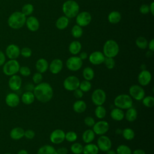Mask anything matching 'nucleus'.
Returning a JSON list of instances; mask_svg holds the SVG:
<instances>
[{
  "instance_id": "3c124183",
  "label": "nucleus",
  "mask_w": 154,
  "mask_h": 154,
  "mask_svg": "<svg viewBox=\"0 0 154 154\" xmlns=\"http://www.w3.org/2000/svg\"><path fill=\"white\" fill-rule=\"evenodd\" d=\"M35 135V132L32 129H27L24 132V137L28 140H32Z\"/></svg>"
},
{
  "instance_id": "6e6d98bb",
  "label": "nucleus",
  "mask_w": 154,
  "mask_h": 154,
  "mask_svg": "<svg viewBox=\"0 0 154 154\" xmlns=\"http://www.w3.org/2000/svg\"><path fill=\"white\" fill-rule=\"evenodd\" d=\"M6 61V56L5 53L0 50V67L3 66V64Z\"/></svg>"
},
{
  "instance_id": "a19ab883",
  "label": "nucleus",
  "mask_w": 154,
  "mask_h": 154,
  "mask_svg": "<svg viewBox=\"0 0 154 154\" xmlns=\"http://www.w3.org/2000/svg\"><path fill=\"white\" fill-rule=\"evenodd\" d=\"M34 11V6L31 4H26L22 7L21 12L26 17L29 16Z\"/></svg>"
},
{
  "instance_id": "49530a36",
  "label": "nucleus",
  "mask_w": 154,
  "mask_h": 154,
  "mask_svg": "<svg viewBox=\"0 0 154 154\" xmlns=\"http://www.w3.org/2000/svg\"><path fill=\"white\" fill-rule=\"evenodd\" d=\"M19 72L22 76H25V77L29 76L31 73V71L30 68L28 66H20V69H19Z\"/></svg>"
},
{
  "instance_id": "09e8293b",
  "label": "nucleus",
  "mask_w": 154,
  "mask_h": 154,
  "mask_svg": "<svg viewBox=\"0 0 154 154\" xmlns=\"http://www.w3.org/2000/svg\"><path fill=\"white\" fill-rule=\"evenodd\" d=\"M20 55L24 58H29L32 55V50L28 47H24L20 49Z\"/></svg>"
},
{
  "instance_id": "4468645a",
  "label": "nucleus",
  "mask_w": 154,
  "mask_h": 154,
  "mask_svg": "<svg viewBox=\"0 0 154 154\" xmlns=\"http://www.w3.org/2000/svg\"><path fill=\"white\" fill-rule=\"evenodd\" d=\"M99 149L102 152H106L109 150L112 146V142L111 139L105 135H100L97 138V144Z\"/></svg>"
},
{
  "instance_id": "b1692460",
  "label": "nucleus",
  "mask_w": 154,
  "mask_h": 154,
  "mask_svg": "<svg viewBox=\"0 0 154 154\" xmlns=\"http://www.w3.org/2000/svg\"><path fill=\"white\" fill-rule=\"evenodd\" d=\"M111 117L112 120L115 121H122L125 118V112L123 111V109L119 108H113L111 112H110Z\"/></svg>"
},
{
  "instance_id": "bf43d9fd",
  "label": "nucleus",
  "mask_w": 154,
  "mask_h": 154,
  "mask_svg": "<svg viewBox=\"0 0 154 154\" xmlns=\"http://www.w3.org/2000/svg\"><path fill=\"white\" fill-rule=\"evenodd\" d=\"M132 154H146L145 151L143 150V149H137L134 150L132 152Z\"/></svg>"
},
{
  "instance_id": "c9c22d12",
  "label": "nucleus",
  "mask_w": 154,
  "mask_h": 154,
  "mask_svg": "<svg viewBox=\"0 0 154 154\" xmlns=\"http://www.w3.org/2000/svg\"><path fill=\"white\" fill-rule=\"evenodd\" d=\"M94 114L97 119L102 120L105 117L106 111L103 105H99L96 106L94 110Z\"/></svg>"
},
{
  "instance_id": "7c9ffc66",
  "label": "nucleus",
  "mask_w": 154,
  "mask_h": 154,
  "mask_svg": "<svg viewBox=\"0 0 154 154\" xmlns=\"http://www.w3.org/2000/svg\"><path fill=\"white\" fill-rule=\"evenodd\" d=\"M69 19L65 16H62L58 18L55 22V26L60 30H63L66 28L69 25Z\"/></svg>"
},
{
  "instance_id": "a18cd8bd",
  "label": "nucleus",
  "mask_w": 154,
  "mask_h": 154,
  "mask_svg": "<svg viewBox=\"0 0 154 154\" xmlns=\"http://www.w3.org/2000/svg\"><path fill=\"white\" fill-rule=\"evenodd\" d=\"M105 67L108 69H112L116 65V61L114 58H110V57H105L103 63Z\"/></svg>"
},
{
  "instance_id": "052dcab7",
  "label": "nucleus",
  "mask_w": 154,
  "mask_h": 154,
  "mask_svg": "<svg viewBox=\"0 0 154 154\" xmlns=\"http://www.w3.org/2000/svg\"><path fill=\"white\" fill-rule=\"evenodd\" d=\"M79 57L82 60H84L85 59L87 58L88 57V54L87 52H82L79 54Z\"/></svg>"
},
{
  "instance_id": "412c9836",
  "label": "nucleus",
  "mask_w": 154,
  "mask_h": 154,
  "mask_svg": "<svg viewBox=\"0 0 154 154\" xmlns=\"http://www.w3.org/2000/svg\"><path fill=\"white\" fill-rule=\"evenodd\" d=\"M25 25L27 28L32 32L37 31L40 27V23L38 20L37 18L33 16H29L26 18Z\"/></svg>"
},
{
  "instance_id": "39448f33",
  "label": "nucleus",
  "mask_w": 154,
  "mask_h": 154,
  "mask_svg": "<svg viewBox=\"0 0 154 154\" xmlns=\"http://www.w3.org/2000/svg\"><path fill=\"white\" fill-rule=\"evenodd\" d=\"M114 104L117 108L122 109H127L132 106L133 100L129 94H120L115 97Z\"/></svg>"
},
{
  "instance_id": "f03ea898",
  "label": "nucleus",
  "mask_w": 154,
  "mask_h": 154,
  "mask_svg": "<svg viewBox=\"0 0 154 154\" xmlns=\"http://www.w3.org/2000/svg\"><path fill=\"white\" fill-rule=\"evenodd\" d=\"M26 17L21 11H14L8 17L7 23L10 28L13 29H19L25 25Z\"/></svg>"
},
{
  "instance_id": "2f4dec72",
  "label": "nucleus",
  "mask_w": 154,
  "mask_h": 154,
  "mask_svg": "<svg viewBox=\"0 0 154 154\" xmlns=\"http://www.w3.org/2000/svg\"><path fill=\"white\" fill-rule=\"evenodd\" d=\"M121 14L117 11H112L110 12L108 16V22L111 24L118 23L121 20Z\"/></svg>"
},
{
  "instance_id": "a878e982",
  "label": "nucleus",
  "mask_w": 154,
  "mask_h": 154,
  "mask_svg": "<svg viewBox=\"0 0 154 154\" xmlns=\"http://www.w3.org/2000/svg\"><path fill=\"white\" fill-rule=\"evenodd\" d=\"M87 109V104L85 101L78 99L74 102L73 104V111L78 114L84 112Z\"/></svg>"
},
{
  "instance_id": "ddd939ff",
  "label": "nucleus",
  "mask_w": 154,
  "mask_h": 154,
  "mask_svg": "<svg viewBox=\"0 0 154 154\" xmlns=\"http://www.w3.org/2000/svg\"><path fill=\"white\" fill-rule=\"evenodd\" d=\"M93 131L95 134L98 135H105L109 130V123L105 120H100L95 122L94 126L92 127Z\"/></svg>"
},
{
  "instance_id": "0e129e2a",
  "label": "nucleus",
  "mask_w": 154,
  "mask_h": 154,
  "mask_svg": "<svg viewBox=\"0 0 154 154\" xmlns=\"http://www.w3.org/2000/svg\"><path fill=\"white\" fill-rule=\"evenodd\" d=\"M106 154H117V153L114 150L110 149L109 150H108L106 152Z\"/></svg>"
},
{
  "instance_id": "4be33fe9",
  "label": "nucleus",
  "mask_w": 154,
  "mask_h": 154,
  "mask_svg": "<svg viewBox=\"0 0 154 154\" xmlns=\"http://www.w3.org/2000/svg\"><path fill=\"white\" fill-rule=\"evenodd\" d=\"M25 130L21 127H14L10 132V137L13 140H19L24 137Z\"/></svg>"
},
{
  "instance_id": "f3484780",
  "label": "nucleus",
  "mask_w": 154,
  "mask_h": 154,
  "mask_svg": "<svg viewBox=\"0 0 154 154\" xmlns=\"http://www.w3.org/2000/svg\"><path fill=\"white\" fill-rule=\"evenodd\" d=\"M20 99L19 96L14 92L8 93L5 97V102L6 105L11 108H14L18 106L20 103Z\"/></svg>"
},
{
  "instance_id": "6ab92c4d",
  "label": "nucleus",
  "mask_w": 154,
  "mask_h": 154,
  "mask_svg": "<svg viewBox=\"0 0 154 154\" xmlns=\"http://www.w3.org/2000/svg\"><path fill=\"white\" fill-rule=\"evenodd\" d=\"M105 57L103 52L96 51L90 54L88 57V60L90 63L93 65H99L103 63Z\"/></svg>"
},
{
  "instance_id": "58836bf2",
  "label": "nucleus",
  "mask_w": 154,
  "mask_h": 154,
  "mask_svg": "<svg viewBox=\"0 0 154 154\" xmlns=\"http://www.w3.org/2000/svg\"><path fill=\"white\" fill-rule=\"evenodd\" d=\"M71 33L73 37L78 38L82 36L83 34V30L81 26L76 24L72 27L71 30Z\"/></svg>"
},
{
  "instance_id": "c03bdc74",
  "label": "nucleus",
  "mask_w": 154,
  "mask_h": 154,
  "mask_svg": "<svg viewBox=\"0 0 154 154\" xmlns=\"http://www.w3.org/2000/svg\"><path fill=\"white\" fill-rule=\"evenodd\" d=\"M77 138H78V135L75 131H70L65 134V140L70 143L76 141Z\"/></svg>"
},
{
  "instance_id": "79ce46f5",
  "label": "nucleus",
  "mask_w": 154,
  "mask_h": 154,
  "mask_svg": "<svg viewBox=\"0 0 154 154\" xmlns=\"http://www.w3.org/2000/svg\"><path fill=\"white\" fill-rule=\"evenodd\" d=\"M91 87L92 85L90 81L84 79L81 82H80L79 88L81 90H82L83 92H88L91 90Z\"/></svg>"
},
{
  "instance_id": "473e14b6",
  "label": "nucleus",
  "mask_w": 154,
  "mask_h": 154,
  "mask_svg": "<svg viewBox=\"0 0 154 154\" xmlns=\"http://www.w3.org/2000/svg\"><path fill=\"white\" fill-rule=\"evenodd\" d=\"M37 154H57V151L52 146L45 144L38 149Z\"/></svg>"
},
{
  "instance_id": "6e6552de",
  "label": "nucleus",
  "mask_w": 154,
  "mask_h": 154,
  "mask_svg": "<svg viewBox=\"0 0 154 154\" xmlns=\"http://www.w3.org/2000/svg\"><path fill=\"white\" fill-rule=\"evenodd\" d=\"M80 81L76 76L71 75L66 77L63 81L64 88L69 91H73L79 88Z\"/></svg>"
},
{
  "instance_id": "864d4df0",
  "label": "nucleus",
  "mask_w": 154,
  "mask_h": 154,
  "mask_svg": "<svg viewBox=\"0 0 154 154\" xmlns=\"http://www.w3.org/2000/svg\"><path fill=\"white\" fill-rule=\"evenodd\" d=\"M73 91V96L74 97L76 98V99H81L83 96H84V92L81 90L79 88H76V90H75Z\"/></svg>"
},
{
  "instance_id": "f704fd0d",
  "label": "nucleus",
  "mask_w": 154,
  "mask_h": 154,
  "mask_svg": "<svg viewBox=\"0 0 154 154\" xmlns=\"http://www.w3.org/2000/svg\"><path fill=\"white\" fill-rule=\"evenodd\" d=\"M122 134L123 137L125 140L128 141L133 140L135 138V135L134 131L130 128H126L123 129L122 132Z\"/></svg>"
},
{
  "instance_id": "7ed1b4c3",
  "label": "nucleus",
  "mask_w": 154,
  "mask_h": 154,
  "mask_svg": "<svg viewBox=\"0 0 154 154\" xmlns=\"http://www.w3.org/2000/svg\"><path fill=\"white\" fill-rule=\"evenodd\" d=\"M62 10L65 16L69 19L73 18L78 14L79 6L76 1L74 0H67L63 3Z\"/></svg>"
},
{
  "instance_id": "69168bd1",
  "label": "nucleus",
  "mask_w": 154,
  "mask_h": 154,
  "mask_svg": "<svg viewBox=\"0 0 154 154\" xmlns=\"http://www.w3.org/2000/svg\"><path fill=\"white\" fill-rule=\"evenodd\" d=\"M4 154H12V153H5Z\"/></svg>"
},
{
  "instance_id": "8fccbe9b",
  "label": "nucleus",
  "mask_w": 154,
  "mask_h": 154,
  "mask_svg": "<svg viewBox=\"0 0 154 154\" xmlns=\"http://www.w3.org/2000/svg\"><path fill=\"white\" fill-rule=\"evenodd\" d=\"M84 124L90 128H91L94 126V123H95V120L94 118H93L91 116H87L86 117H85L84 120Z\"/></svg>"
},
{
  "instance_id": "cd10ccee",
  "label": "nucleus",
  "mask_w": 154,
  "mask_h": 154,
  "mask_svg": "<svg viewBox=\"0 0 154 154\" xmlns=\"http://www.w3.org/2000/svg\"><path fill=\"white\" fill-rule=\"evenodd\" d=\"M99 149L97 146L94 143H90L87 144L83 147V154H98Z\"/></svg>"
},
{
  "instance_id": "20e7f679",
  "label": "nucleus",
  "mask_w": 154,
  "mask_h": 154,
  "mask_svg": "<svg viewBox=\"0 0 154 154\" xmlns=\"http://www.w3.org/2000/svg\"><path fill=\"white\" fill-rule=\"evenodd\" d=\"M120 51L118 43L114 40H108L103 45V54L105 57L114 58Z\"/></svg>"
},
{
  "instance_id": "a211bd4d",
  "label": "nucleus",
  "mask_w": 154,
  "mask_h": 154,
  "mask_svg": "<svg viewBox=\"0 0 154 154\" xmlns=\"http://www.w3.org/2000/svg\"><path fill=\"white\" fill-rule=\"evenodd\" d=\"M152 74L151 73L144 69L142 70L138 74L137 79L138 82L141 86L148 85L152 81Z\"/></svg>"
},
{
  "instance_id": "4d7b16f0",
  "label": "nucleus",
  "mask_w": 154,
  "mask_h": 154,
  "mask_svg": "<svg viewBox=\"0 0 154 154\" xmlns=\"http://www.w3.org/2000/svg\"><path fill=\"white\" fill-rule=\"evenodd\" d=\"M147 47L149 48L150 51L152 52L154 51V40L153 38L149 42V43H148Z\"/></svg>"
},
{
  "instance_id": "4c0bfd02",
  "label": "nucleus",
  "mask_w": 154,
  "mask_h": 154,
  "mask_svg": "<svg viewBox=\"0 0 154 154\" xmlns=\"http://www.w3.org/2000/svg\"><path fill=\"white\" fill-rule=\"evenodd\" d=\"M117 154H132L131 149L127 145L120 144L116 149Z\"/></svg>"
},
{
  "instance_id": "bb28decb",
  "label": "nucleus",
  "mask_w": 154,
  "mask_h": 154,
  "mask_svg": "<svg viewBox=\"0 0 154 154\" xmlns=\"http://www.w3.org/2000/svg\"><path fill=\"white\" fill-rule=\"evenodd\" d=\"M138 116V112L137 109L133 106L126 109V112L125 113V118L128 122H134Z\"/></svg>"
},
{
  "instance_id": "c85d7f7f",
  "label": "nucleus",
  "mask_w": 154,
  "mask_h": 154,
  "mask_svg": "<svg viewBox=\"0 0 154 154\" xmlns=\"http://www.w3.org/2000/svg\"><path fill=\"white\" fill-rule=\"evenodd\" d=\"M95 135L96 134L93 131V129H88L82 133V141L86 144L90 143L94 140Z\"/></svg>"
},
{
  "instance_id": "603ef678",
  "label": "nucleus",
  "mask_w": 154,
  "mask_h": 154,
  "mask_svg": "<svg viewBox=\"0 0 154 154\" xmlns=\"http://www.w3.org/2000/svg\"><path fill=\"white\" fill-rule=\"evenodd\" d=\"M140 12L143 14H146L149 13V6L147 4H143L139 9Z\"/></svg>"
},
{
  "instance_id": "e433bc0d",
  "label": "nucleus",
  "mask_w": 154,
  "mask_h": 154,
  "mask_svg": "<svg viewBox=\"0 0 154 154\" xmlns=\"http://www.w3.org/2000/svg\"><path fill=\"white\" fill-rule=\"evenodd\" d=\"M135 44L138 48L141 49H145L147 47L148 42L145 37L140 36L136 39Z\"/></svg>"
},
{
  "instance_id": "ea45409f",
  "label": "nucleus",
  "mask_w": 154,
  "mask_h": 154,
  "mask_svg": "<svg viewBox=\"0 0 154 154\" xmlns=\"http://www.w3.org/2000/svg\"><path fill=\"white\" fill-rule=\"evenodd\" d=\"M83 147L80 143H73L70 146V151L73 154H81L83 151Z\"/></svg>"
},
{
  "instance_id": "5fc2aeb1",
  "label": "nucleus",
  "mask_w": 154,
  "mask_h": 154,
  "mask_svg": "<svg viewBox=\"0 0 154 154\" xmlns=\"http://www.w3.org/2000/svg\"><path fill=\"white\" fill-rule=\"evenodd\" d=\"M57 154H67L68 149L66 147H61L56 149Z\"/></svg>"
},
{
  "instance_id": "423d86ee",
  "label": "nucleus",
  "mask_w": 154,
  "mask_h": 154,
  "mask_svg": "<svg viewBox=\"0 0 154 154\" xmlns=\"http://www.w3.org/2000/svg\"><path fill=\"white\" fill-rule=\"evenodd\" d=\"M20 67V64L17 60H9L3 64L2 72L6 76H11L19 72Z\"/></svg>"
},
{
  "instance_id": "9b49d317",
  "label": "nucleus",
  "mask_w": 154,
  "mask_h": 154,
  "mask_svg": "<svg viewBox=\"0 0 154 154\" xmlns=\"http://www.w3.org/2000/svg\"><path fill=\"white\" fill-rule=\"evenodd\" d=\"M91 21V15L88 11H82L78 13L76 16V24L81 27L88 25Z\"/></svg>"
},
{
  "instance_id": "e2e57ef3",
  "label": "nucleus",
  "mask_w": 154,
  "mask_h": 154,
  "mask_svg": "<svg viewBox=\"0 0 154 154\" xmlns=\"http://www.w3.org/2000/svg\"><path fill=\"white\" fill-rule=\"evenodd\" d=\"M17 154H29V153L27 150L25 149H21L17 152Z\"/></svg>"
},
{
  "instance_id": "680f3d73",
  "label": "nucleus",
  "mask_w": 154,
  "mask_h": 154,
  "mask_svg": "<svg viewBox=\"0 0 154 154\" xmlns=\"http://www.w3.org/2000/svg\"><path fill=\"white\" fill-rule=\"evenodd\" d=\"M149 6V12L152 14V15H154V2H152Z\"/></svg>"
},
{
  "instance_id": "37998d69",
  "label": "nucleus",
  "mask_w": 154,
  "mask_h": 154,
  "mask_svg": "<svg viewBox=\"0 0 154 154\" xmlns=\"http://www.w3.org/2000/svg\"><path fill=\"white\" fill-rule=\"evenodd\" d=\"M143 105L147 108H152L154 106V97L152 96H144L141 100Z\"/></svg>"
},
{
  "instance_id": "dca6fc26",
  "label": "nucleus",
  "mask_w": 154,
  "mask_h": 154,
  "mask_svg": "<svg viewBox=\"0 0 154 154\" xmlns=\"http://www.w3.org/2000/svg\"><path fill=\"white\" fill-rule=\"evenodd\" d=\"M22 84V80L21 77L16 74L10 76L8 81V85L10 89L13 91H18L20 89Z\"/></svg>"
},
{
  "instance_id": "de8ad7c7",
  "label": "nucleus",
  "mask_w": 154,
  "mask_h": 154,
  "mask_svg": "<svg viewBox=\"0 0 154 154\" xmlns=\"http://www.w3.org/2000/svg\"><path fill=\"white\" fill-rule=\"evenodd\" d=\"M32 81H33L34 84H35L36 85L41 83L42 81V79H43L42 73H41L40 72H38L35 73L32 75Z\"/></svg>"
},
{
  "instance_id": "aec40b11",
  "label": "nucleus",
  "mask_w": 154,
  "mask_h": 154,
  "mask_svg": "<svg viewBox=\"0 0 154 154\" xmlns=\"http://www.w3.org/2000/svg\"><path fill=\"white\" fill-rule=\"evenodd\" d=\"M63 67V63L61 60L59 58L54 59L49 64V70L52 74L59 73Z\"/></svg>"
},
{
  "instance_id": "393cba45",
  "label": "nucleus",
  "mask_w": 154,
  "mask_h": 154,
  "mask_svg": "<svg viewBox=\"0 0 154 154\" xmlns=\"http://www.w3.org/2000/svg\"><path fill=\"white\" fill-rule=\"evenodd\" d=\"M35 96L32 91H26L24 92L21 96V100L25 105H31L35 100Z\"/></svg>"
},
{
  "instance_id": "5701e85b",
  "label": "nucleus",
  "mask_w": 154,
  "mask_h": 154,
  "mask_svg": "<svg viewBox=\"0 0 154 154\" xmlns=\"http://www.w3.org/2000/svg\"><path fill=\"white\" fill-rule=\"evenodd\" d=\"M48 62L46 59L43 58H39L35 63V69L38 72L43 73L48 70Z\"/></svg>"
},
{
  "instance_id": "13d9d810",
  "label": "nucleus",
  "mask_w": 154,
  "mask_h": 154,
  "mask_svg": "<svg viewBox=\"0 0 154 154\" xmlns=\"http://www.w3.org/2000/svg\"><path fill=\"white\" fill-rule=\"evenodd\" d=\"M34 86L31 83H28V84H27L25 85V90H26V91H32L33 90H34Z\"/></svg>"
},
{
  "instance_id": "f8f14e48",
  "label": "nucleus",
  "mask_w": 154,
  "mask_h": 154,
  "mask_svg": "<svg viewBox=\"0 0 154 154\" xmlns=\"http://www.w3.org/2000/svg\"><path fill=\"white\" fill-rule=\"evenodd\" d=\"M5 54L9 60H16L20 55V49L16 44H10L5 49Z\"/></svg>"
},
{
  "instance_id": "0eeeda50",
  "label": "nucleus",
  "mask_w": 154,
  "mask_h": 154,
  "mask_svg": "<svg viewBox=\"0 0 154 154\" xmlns=\"http://www.w3.org/2000/svg\"><path fill=\"white\" fill-rule=\"evenodd\" d=\"M91 101L96 106L103 105L106 99V94L105 91L101 88L94 90L91 96Z\"/></svg>"
},
{
  "instance_id": "c756f323",
  "label": "nucleus",
  "mask_w": 154,
  "mask_h": 154,
  "mask_svg": "<svg viewBox=\"0 0 154 154\" xmlns=\"http://www.w3.org/2000/svg\"><path fill=\"white\" fill-rule=\"evenodd\" d=\"M81 43L77 40H74L72 42L69 46V51L70 53L74 55L79 54L81 52Z\"/></svg>"
},
{
  "instance_id": "1a4fd4ad",
  "label": "nucleus",
  "mask_w": 154,
  "mask_h": 154,
  "mask_svg": "<svg viewBox=\"0 0 154 154\" xmlns=\"http://www.w3.org/2000/svg\"><path fill=\"white\" fill-rule=\"evenodd\" d=\"M129 95L136 100H141L145 96V91L140 85L134 84L129 88Z\"/></svg>"
},
{
  "instance_id": "72a5a7b5",
  "label": "nucleus",
  "mask_w": 154,
  "mask_h": 154,
  "mask_svg": "<svg viewBox=\"0 0 154 154\" xmlns=\"http://www.w3.org/2000/svg\"><path fill=\"white\" fill-rule=\"evenodd\" d=\"M82 76L85 80L91 81L94 77V72L90 67H86L82 70Z\"/></svg>"
},
{
  "instance_id": "2eb2a0df",
  "label": "nucleus",
  "mask_w": 154,
  "mask_h": 154,
  "mask_svg": "<svg viewBox=\"0 0 154 154\" xmlns=\"http://www.w3.org/2000/svg\"><path fill=\"white\" fill-rule=\"evenodd\" d=\"M65 132L62 129H55L50 134V141L55 144H61L65 140Z\"/></svg>"
},
{
  "instance_id": "f257e3e1",
  "label": "nucleus",
  "mask_w": 154,
  "mask_h": 154,
  "mask_svg": "<svg viewBox=\"0 0 154 154\" xmlns=\"http://www.w3.org/2000/svg\"><path fill=\"white\" fill-rule=\"evenodd\" d=\"M35 98L42 103L49 102L53 97L52 87L46 82H42L34 86L32 91Z\"/></svg>"
},
{
  "instance_id": "9d476101",
  "label": "nucleus",
  "mask_w": 154,
  "mask_h": 154,
  "mask_svg": "<svg viewBox=\"0 0 154 154\" xmlns=\"http://www.w3.org/2000/svg\"><path fill=\"white\" fill-rule=\"evenodd\" d=\"M82 60L77 56H72L69 57L66 62L67 68L72 72L79 70L82 67Z\"/></svg>"
}]
</instances>
